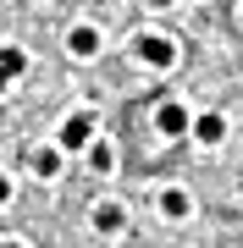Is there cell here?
Instances as JSON below:
<instances>
[{
	"label": "cell",
	"mask_w": 243,
	"mask_h": 248,
	"mask_svg": "<svg viewBox=\"0 0 243 248\" xmlns=\"http://www.w3.org/2000/svg\"><path fill=\"white\" fill-rule=\"evenodd\" d=\"M194 138H199V143H221V138H227V122H221L216 110L199 116V122H194Z\"/></svg>",
	"instance_id": "obj_5"
},
{
	"label": "cell",
	"mask_w": 243,
	"mask_h": 248,
	"mask_svg": "<svg viewBox=\"0 0 243 248\" xmlns=\"http://www.w3.org/2000/svg\"><path fill=\"white\" fill-rule=\"evenodd\" d=\"M155 127H161L166 138H182V133H188V110H182V105H161V110H155Z\"/></svg>",
	"instance_id": "obj_4"
},
{
	"label": "cell",
	"mask_w": 243,
	"mask_h": 248,
	"mask_svg": "<svg viewBox=\"0 0 243 248\" xmlns=\"http://www.w3.org/2000/svg\"><path fill=\"white\" fill-rule=\"evenodd\" d=\"M11 199V177H0V204H6Z\"/></svg>",
	"instance_id": "obj_11"
},
{
	"label": "cell",
	"mask_w": 243,
	"mask_h": 248,
	"mask_svg": "<svg viewBox=\"0 0 243 248\" xmlns=\"http://www.w3.org/2000/svg\"><path fill=\"white\" fill-rule=\"evenodd\" d=\"M94 143V116H66V127H61V149H89Z\"/></svg>",
	"instance_id": "obj_2"
},
{
	"label": "cell",
	"mask_w": 243,
	"mask_h": 248,
	"mask_svg": "<svg viewBox=\"0 0 243 248\" xmlns=\"http://www.w3.org/2000/svg\"><path fill=\"white\" fill-rule=\"evenodd\" d=\"M138 61L155 66V72H166L171 61H177V45H171L166 33H138Z\"/></svg>",
	"instance_id": "obj_1"
},
{
	"label": "cell",
	"mask_w": 243,
	"mask_h": 248,
	"mask_svg": "<svg viewBox=\"0 0 243 248\" xmlns=\"http://www.w3.org/2000/svg\"><path fill=\"white\" fill-rule=\"evenodd\" d=\"M161 210L171 215V221H182V215H188V210H194V199H188V193H182V187H166V193H161Z\"/></svg>",
	"instance_id": "obj_6"
},
{
	"label": "cell",
	"mask_w": 243,
	"mask_h": 248,
	"mask_svg": "<svg viewBox=\"0 0 243 248\" xmlns=\"http://www.w3.org/2000/svg\"><path fill=\"white\" fill-rule=\"evenodd\" d=\"M0 248H28V243H0Z\"/></svg>",
	"instance_id": "obj_13"
},
{
	"label": "cell",
	"mask_w": 243,
	"mask_h": 248,
	"mask_svg": "<svg viewBox=\"0 0 243 248\" xmlns=\"http://www.w3.org/2000/svg\"><path fill=\"white\" fill-rule=\"evenodd\" d=\"M89 166L99 171V177H111V171H116V155H111V143H89Z\"/></svg>",
	"instance_id": "obj_7"
},
{
	"label": "cell",
	"mask_w": 243,
	"mask_h": 248,
	"mask_svg": "<svg viewBox=\"0 0 243 248\" xmlns=\"http://www.w3.org/2000/svg\"><path fill=\"white\" fill-rule=\"evenodd\" d=\"M33 171H39V177H55V171H61V155H55V149H39L33 155Z\"/></svg>",
	"instance_id": "obj_10"
},
{
	"label": "cell",
	"mask_w": 243,
	"mask_h": 248,
	"mask_svg": "<svg viewBox=\"0 0 243 248\" xmlns=\"http://www.w3.org/2000/svg\"><path fill=\"white\" fill-rule=\"evenodd\" d=\"M238 17H243V11H238Z\"/></svg>",
	"instance_id": "obj_14"
},
{
	"label": "cell",
	"mask_w": 243,
	"mask_h": 248,
	"mask_svg": "<svg viewBox=\"0 0 243 248\" xmlns=\"http://www.w3.org/2000/svg\"><path fill=\"white\" fill-rule=\"evenodd\" d=\"M94 226L99 232H122V204H99V210H94Z\"/></svg>",
	"instance_id": "obj_9"
},
{
	"label": "cell",
	"mask_w": 243,
	"mask_h": 248,
	"mask_svg": "<svg viewBox=\"0 0 243 248\" xmlns=\"http://www.w3.org/2000/svg\"><path fill=\"white\" fill-rule=\"evenodd\" d=\"M66 50H72L78 61H89V55H99V28H89V22H78L72 33H66Z\"/></svg>",
	"instance_id": "obj_3"
},
{
	"label": "cell",
	"mask_w": 243,
	"mask_h": 248,
	"mask_svg": "<svg viewBox=\"0 0 243 248\" xmlns=\"http://www.w3.org/2000/svg\"><path fill=\"white\" fill-rule=\"evenodd\" d=\"M0 72H6V78H22V72H28V55L17 45H6V50H0Z\"/></svg>",
	"instance_id": "obj_8"
},
{
	"label": "cell",
	"mask_w": 243,
	"mask_h": 248,
	"mask_svg": "<svg viewBox=\"0 0 243 248\" xmlns=\"http://www.w3.org/2000/svg\"><path fill=\"white\" fill-rule=\"evenodd\" d=\"M6 89H11V78H6V72H0V94H6Z\"/></svg>",
	"instance_id": "obj_12"
}]
</instances>
